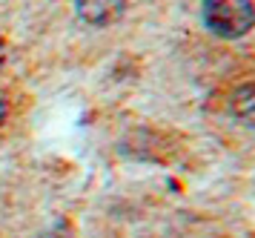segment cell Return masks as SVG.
I'll use <instances>...</instances> for the list:
<instances>
[{
  "label": "cell",
  "mask_w": 255,
  "mask_h": 238,
  "mask_svg": "<svg viewBox=\"0 0 255 238\" xmlns=\"http://www.w3.org/2000/svg\"><path fill=\"white\" fill-rule=\"evenodd\" d=\"M204 23L218 37H244L255 26L253 0H204Z\"/></svg>",
  "instance_id": "cell-1"
},
{
  "label": "cell",
  "mask_w": 255,
  "mask_h": 238,
  "mask_svg": "<svg viewBox=\"0 0 255 238\" xmlns=\"http://www.w3.org/2000/svg\"><path fill=\"white\" fill-rule=\"evenodd\" d=\"M75 11L92 26H109L124 17L127 0H75Z\"/></svg>",
  "instance_id": "cell-2"
},
{
  "label": "cell",
  "mask_w": 255,
  "mask_h": 238,
  "mask_svg": "<svg viewBox=\"0 0 255 238\" xmlns=\"http://www.w3.org/2000/svg\"><path fill=\"white\" fill-rule=\"evenodd\" d=\"M230 109L244 126H253L255 129V83H244V86H238L232 92Z\"/></svg>",
  "instance_id": "cell-3"
},
{
  "label": "cell",
  "mask_w": 255,
  "mask_h": 238,
  "mask_svg": "<svg viewBox=\"0 0 255 238\" xmlns=\"http://www.w3.org/2000/svg\"><path fill=\"white\" fill-rule=\"evenodd\" d=\"M37 238H75L69 233V230H49V233H43V236H37Z\"/></svg>",
  "instance_id": "cell-4"
},
{
  "label": "cell",
  "mask_w": 255,
  "mask_h": 238,
  "mask_svg": "<svg viewBox=\"0 0 255 238\" xmlns=\"http://www.w3.org/2000/svg\"><path fill=\"white\" fill-rule=\"evenodd\" d=\"M3 121H6V98L0 95V124H3Z\"/></svg>",
  "instance_id": "cell-5"
},
{
  "label": "cell",
  "mask_w": 255,
  "mask_h": 238,
  "mask_svg": "<svg viewBox=\"0 0 255 238\" xmlns=\"http://www.w3.org/2000/svg\"><path fill=\"white\" fill-rule=\"evenodd\" d=\"M3 60H6V46H3V40H0V69H3Z\"/></svg>",
  "instance_id": "cell-6"
}]
</instances>
